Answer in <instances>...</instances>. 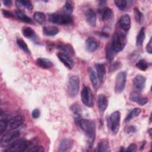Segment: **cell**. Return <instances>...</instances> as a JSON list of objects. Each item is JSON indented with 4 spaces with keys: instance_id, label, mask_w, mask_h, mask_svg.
<instances>
[{
    "instance_id": "ab89813d",
    "label": "cell",
    "mask_w": 152,
    "mask_h": 152,
    "mask_svg": "<svg viewBox=\"0 0 152 152\" xmlns=\"http://www.w3.org/2000/svg\"><path fill=\"white\" fill-rule=\"evenodd\" d=\"M2 13L3 14V15L5 17H7V18H14V14L8 11V10H2Z\"/></svg>"
},
{
    "instance_id": "9a60e30c",
    "label": "cell",
    "mask_w": 152,
    "mask_h": 152,
    "mask_svg": "<svg viewBox=\"0 0 152 152\" xmlns=\"http://www.w3.org/2000/svg\"><path fill=\"white\" fill-rule=\"evenodd\" d=\"M74 145V142L71 139L69 138H64L62 140L59 145V151H69Z\"/></svg>"
},
{
    "instance_id": "e0dca14e",
    "label": "cell",
    "mask_w": 152,
    "mask_h": 152,
    "mask_svg": "<svg viewBox=\"0 0 152 152\" xmlns=\"http://www.w3.org/2000/svg\"><path fill=\"white\" fill-rule=\"evenodd\" d=\"M95 68L96 69V74L99 78L100 83H103L105 80L106 76V67L103 64H96Z\"/></svg>"
},
{
    "instance_id": "7a4b0ae2",
    "label": "cell",
    "mask_w": 152,
    "mask_h": 152,
    "mask_svg": "<svg viewBox=\"0 0 152 152\" xmlns=\"http://www.w3.org/2000/svg\"><path fill=\"white\" fill-rule=\"evenodd\" d=\"M110 43L112 48L116 52L118 53L121 52L124 49L126 43V34L121 31L115 33Z\"/></svg>"
},
{
    "instance_id": "3957f363",
    "label": "cell",
    "mask_w": 152,
    "mask_h": 152,
    "mask_svg": "<svg viewBox=\"0 0 152 152\" xmlns=\"http://www.w3.org/2000/svg\"><path fill=\"white\" fill-rule=\"evenodd\" d=\"M31 142L27 141L25 139H18L11 144L6 149H5L4 151L11 152H21L27 151L31 147Z\"/></svg>"
},
{
    "instance_id": "83f0119b",
    "label": "cell",
    "mask_w": 152,
    "mask_h": 152,
    "mask_svg": "<svg viewBox=\"0 0 152 152\" xmlns=\"http://www.w3.org/2000/svg\"><path fill=\"white\" fill-rule=\"evenodd\" d=\"M8 119H7V116L2 113L1 111V119H0V133L1 135L4 134L8 126Z\"/></svg>"
},
{
    "instance_id": "8992f818",
    "label": "cell",
    "mask_w": 152,
    "mask_h": 152,
    "mask_svg": "<svg viewBox=\"0 0 152 152\" xmlns=\"http://www.w3.org/2000/svg\"><path fill=\"white\" fill-rule=\"evenodd\" d=\"M68 93L70 97H75L80 89V78L77 75L71 76L68 81L67 84Z\"/></svg>"
},
{
    "instance_id": "603a6c76",
    "label": "cell",
    "mask_w": 152,
    "mask_h": 152,
    "mask_svg": "<svg viewBox=\"0 0 152 152\" xmlns=\"http://www.w3.org/2000/svg\"><path fill=\"white\" fill-rule=\"evenodd\" d=\"M36 64L38 66L43 69H49L53 66V63L48 59L39 58L36 60Z\"/></svg>"
},
{
    "instance_id": "ba28073f",
    "label": "cell",
    "mask_w": 152,
    "mask_h": 152,
    "mask_svg": "<svg viewBox=\"0 0 152 152\" xmlns=\"http://www.w3.org/2000/svg\"><path fill=\"white\" fill-rule=\"evenodd\" d=\"M81 98L84 105L91 107L94 105V99L91 90L87 86H84L81 92Z\"/></svg>"
},
{
    "instance_id": "cb8c5ba5",
    "label": "cell",
    "mask_w": 152,
    "mask_h": 152,
    "mask_svg": "<svg viewBox=\"0 0 152 152\" xmlns=\"http://www.w3.org/2000/svg\"><path fill=\"white\" fill-rule=\"evenodd\" d=\"M105 50H106V58L107 61H109V62L112 61L118 53L116 52L113 49V48H112L111 45H110V43H109L106 45Z\"/></svg>"
},
{
    "instance_id": "b9f144b4",
    "label": "cell",
    "mask_w": 152,
    "mask_h": 152,
    "mask_svg": "<svg viewBox=\"0 0 152 152\" xmlns=\"http://www.w3.org/2000/svg\"><path fill=\"white\" fill-rule=\"evenodd\" d=\"M146 50L148 53H152V43H151V38L150 39L148 43L146 46Z\"/></svg>"
},
{
    "instance_id": "f6af8a7d",
    "label": "cell",
    "mask_w": 152,
    "mask_h": 152,
    "mask_svg": "<svg viewBox=\"0 0 152 152\" xmlns=\"http://www.w3.org/2000/svg\"><path fill=\"white\" fill-rule=\"evenodd\" d=\"M120 66V62H115L112 66H111V70L115 71L118 68H119Z\"/></svg>"
},
{
    "instance_id": "7c38bea8",
    "label": "cell",
    "mask_w": 152,
    "mask_h": 152,
    "mask_svg": "<svg viewBox=\"0 0 152 152\" xmlns=\"http://www.w3.org/2000/svg\"><path fill=\"white\" fill-rule=\"evenodd\" d=\"M58 59L68 69H71L74 65V60L70 57V56L62 52H59L57 54Z\"/></svg>"
},
{
    "instance_id": "7402d4cb",
    "label": "cell",
    "mask_w": 152,
    "mask_h": 152,
    "mask_svg": "<svg viewBox=\"0 0 152 152\" xmlns=\"http://www.w3.org/2000/svg\"><path fill=\"white\" fill-rule=\"evenodd\" d=\"M89 77L93 87L95 89L99 88L100 85V81L96 71H94L91 68H90L89 71Z\"/></svg>"
},
{
    "instance_id": "ee69618b",
    "label": "cell",
    "mask_w": 152,
    "mask_h": 152,
    "mask_svg": "<svg viewBox=\"0 0 152 152\" xmlns=\"http://www.w3.org/2000/svg\"><path fill=\"white\" fill-rule=\"evenodd\" d=\"M136 131V128L135 126L131 125L127 128L126 129V133L127 134H134Z\"/></svg>"
},
{
    "instance_id": "1f68e13d",
    "label": "cell",
    "mask_w": 152,
    "mask_h": 152,
    "mask_svg": "<svg viewBox=\"0 0 152 152\" xmlns=\"http://www.w3.org/2000/svg\"><path fill=\"white\" fill-rule=\"evenodd\" d=\"M15 15L19 18L20 20L23 21V22L25 23H31V19L28 17L27 15L24 14L23 11L21 10H17L15 11Z\"/></svg>"
},
{
    "instance_id": "4316f807",
    "label": "cell",
    "mask_w": 152,
    "mask_h": 152,
    "mask_svg": "<svg viewBox=\"0 0 152 152\" xmlns=\"http://www.w3.org/2000/svg\"><path fill=\"white\" fill-rule=\"evenodd\" d=\"M101 14L102 18L103 20H109L112 19L113 16L114 14L112 10L109 7H105L101 12H99Z\"/></svg>"
},
{
    "instance_id": "d590c367",
    "label": "cell",
    "mask_w": 152,
    "mask_h": 152,
    "mask_svg": "<svg viewBox=\"0 0 152 152\" xmlns=\"http://www.w3.org/2000/svg\"><path fill=\"white\" fill-rule=\"evenodd\" d=\"M135 66L137 68L141 71H145L148 67V64L145 60L141 59L136 63Z\"/></svg>"
},
{
    "instance_id": "bcb514c9",
    "label": "cell",
    "mask_w": 152,
    "mask_h": 152,
    "mask_svg": "<svg viewBox=\"0 0 152 152\" xmlns=\"http://www.w3.org/2000/svg\"><path fill=\"white\" fill-rule=\"evenodd\" d=\"M2 2L4 4V5H5L7 7H10L12 4V1H11V0H5V1H3Z\"/></svg>"
},
{
    "instance_id": "4fadbf2b",
    "label": "cell",
    "mask_w": 152,
    "mask_h": 152,
    "mask_svg": "<svg viewBox=\"0 0 152 152\" xmlns=\"http://www.w3.org/2000/svg\"><path fill=\"white\" fill-rule=\"evenodd\" d=\"M129 99L131 101L137 103L140 106H144L148 103V100L147 98L141 96L138 92H132L130 94Z\"/></svg>"
},
{
    "instance_id": "836d02e7",
    "label": "cell",
    "mask_w": 152,
    "mask_h": 152,
    "mask_svg": "<svg viewBox=\"0 0 152 152\" xmlns=\"http://www.w3.org/2000/svg\"><path fill=\"white\" fill-rule=\"evenodd\" d=\"M134 17L136 21L138 23L141 24L143 23L144 19L143 14L140 11V10L138 8H134Z\"/></svg>"
},
{
    "instance_id": "6da1fadb",
    "label": "cell",
    "mask_w": 152,
    "mask_h": 152,
    "mask_svg": "<svg viewBox=\"0 0 152 152\" xmlns=\"http://www.w3.org/2000/svg\"><path fill=\"white\" fill-rule=\"evenodd\" d=\"M78 126L85 132L88 138V142L90 148H91L96 137V124L89 119H83L80 120Z\"/></svg>"
},
{
    "instance_id": "277c9868",
    "label": "cell",
    "mask_w": 152,
    "mask_h": 152,
    "mask_svg": "<svg viewBox=\"0 0 152 152\" xmlns=\"http://www.w3.org/2000/svg\"><path fill=\"white\" fill-rule=\"evenodd\" d=\"M49 21L54 24L59 25H67L72 23L73 20L70 15L66 14L53 13L49 15Z\"/></svg>"
},
{
    "instance_id": "2e32d148",
    "label": "cell",
    "mask_w": 152,
    "mask_h": 152,
    "mask_svg": "<svg viewBox=\"0 0 152 152\" xmlns=\"http://www.w3.org/2000/svg\"><path fill=\"white\" fill-rule=\"evenodd\" d=\"M99 46V42L93 37H88L86 42V49L88 52H93Z\"/></svg>"
},
{
    "instance_id": "8fae6325",
    "label": "cell",
    "mask_w": 152,
    "mask_h": 152,
    "mask_svg": "<svg viewBox=\"0 0 152 152\" xmlns=\"http://www.w3.org/2000/svg\"><path fill=\"white\" fill-rule=\"evenodd\" d=\"M146 83V78L141 75L138 74L135 77L133 80V86L134 88L136 90L137 92H141L145 86Z\"/></svg>"
},
{
    "instance_id": "484cf974",
    "label": "cell",
    "mask_w": 152,
    "mask_h": 152,
    "mask_svg": "<svg viewBox=\"0 0 152 152\" xmlns=\"http://www.w3.org/2000/svg\"><path fill=\"white\" fill-rule=\"evenodd\" d=\"M43 32L45 35L48 36H52L57 34L59 32L58 28L53 26H45L43 28Z\"/></svg>"
},
{
    "instance_id": "f1b7e54d",
    "label": "cell",
    "mask_w": 152,
    "mask_h": 152,
    "mask_svg": "<svg viewBox=\"0 0 152 152\" xmlns=\"http://www.w3.org/2000/svg\"><path fill=\"white\" fill-rule=\"evenodd\" d=\"M97 151L100 152H107L110 151V145L108 141L106 140L100 141L97 146Z\"/></svg>"
},
{
    "instance_id": "9c48e42d",
    "label": "cell",
    "mask_w": 152,
    "mask_h": 152,
    "mask_svg": "<svg viewBox=\"0 0 152 152\" xmlns=\"http://www.w3.org/2000/svg\"><path fill=\"white\" fill-rule=\"evenodd\" d=\"M126 81V71L119 72L116 77L115 90L118 94L121 93L125 87Z\"/></svg>"
},
{
    "instance_id": "5b68a950",
    "label": "cell",
    "mask_w": 152,
    "mask_h": 152,
    "mask_svg": "<svg viewBox=\"0 0 152 152\" xmlns=\"http://www.w3.org/2000/svg\"><path fill=\"white\" fill-rule=\"evenodd\" d=\"M20 136V133L18 131L9 130L1 135V147H8L11 144L18 140Z\"/></svg>"
},
{
    "instance_id": "5bb4252c",
    "label": "cell",
    "mask_w": 152,
    "mask_h": 152,
    "mask_svg": "<svg viewBox=\"0 0 152 152\" xmlns=\"http://www.w3.org/2000/svg\"><path fill=\"white\" fill-rule=\"evenodd\" d=\"M120 27L125 31H128L131 28V18L128 14L122 15L119 21Z\"/></svg>"
},
{
    "instance_id": "ffe728a7",
    "label": "cell",
    "mask_w": 152,
    "mask_h": 152,
    "mask_svg": "<svg viewBox=\"0 0 152 152\" xmlns=\"http://www.w3.org/2000/svg\"><path fill=\"white\" fill-rule=\"evenodd\" d=\"M22 34L25 37L31 39L34 42H36L38 39L35 31L30 27H24L22 30Z\"/></svg>"
},
{
    "instance_id": "7bdbcfd3",
    "label": "cell",
    "mask_w": 152,
    "mask_h": 152,
    "mask_svg": "<svg viewBox=\"0 0 152 152\" xmlns=\"http://www.w3.org/2000/svg\"><path fill=\"white\" fill-rule=\"evenodd\" d=\"M137 145L134 143H132L127 148V149H126V151H135L137 150Z\"/></svg>"
},
{
    "instance_id": "52a82bcc",
    "label": "cell",
    "mask_w": 152,
    "mask_h": 152,
    "mask_svg": "<svg viewBox=\"0 0 152 152\" xmlns=\"http://www.w3.org/2000/svg\"><path fill=\"white\" fill-rule=\"evenodd\" d=\"M121 122V113L119 111L113 112L109 118V124L110 131L113 134H116L119 129Z\"/></svg>"
},
{
    "instance_id": "8d00e7d4",
    "label": "cell",
    "mask_w": 152,
    "mask_h": 152,
    "mask_svg": "<svg viewBox=\"0 0 152 152\" xmlns=\"http://www.w3.org/2000/svg\"><path fill=\"white\" fill-rule=\"evenodd\" d=\"M116 6L121 11H124L127 7V1L125 0H116L114 1Z\"/></svg>"
},
{
    "instance_id": "30bf717a",
    "label": "cell",
    "mask_w": 152,
    "mask_h": 152,
    "mask_svg": "<svg viewBox=\"0 0 152 152\" xmlns=\"http://www.w3.org/2000/svg\"><path fill=\"white\" fill-rule=\"evenodd\" d=\"M24 118L21 115H16L10 118L8 121L7 128L9 130H15L24 122Z\"/></svg>"
},
{
    "instance_id": "d4e9b609",
    "label": "cell",
    "mask_w": 152,
    "mask_h": 152,
    "mask_svg": "<svg viewBox=\"0 0 152 152\" xmlns=\"http://www.w3.org/2000/svg\"><path fill=\"white\" fill-rule=\"evenodd\" d=\"M141 113V109L138 107H135L134 109H133L125 117V123H128L129 122H130L131 120L134 119V118H137V116H138L140 115V114Z\"/></svg>"
},
{
    "instance_id": "4dcf8cb0",
    "label": "cell",
    "mask_w": 152,
    "mask_h": 152,
    "mask_svg": "<svg viewBox=\"0 0 152 152\" xmlns=\"http://www.w3.org/2000/svg\"><path fill=\"white\" fill-rule=\"evenodd\" d=\"M34 20L39 23L40 24H43L46 21V15L44 13L42 12H36L33 15Z\"/></svg>"
},
{
    "instance_id": "e575fe53",
    "label": "cell",
    "mask_w": 152,
    "mask_h": 152,
    "mask_svg": "<svg viewBox=\"0 0 152 152\" xmlns=\"http://www.w3.org/2000/svg\"><path fill=\"white\" fill-rule=\"evenodd\" d=\"M74 10V5L71 1H66L63 7V11L65 14L70 15Z\"/></svg>"
},
{
    "instance_id": "d6986e66",
    "label": "cell",
    "mask_w": 152,
    "mask_h": 152,
    "mask_svg": "<svg viewBox=\"0 0 152 152\" xmlns=\"http://www.w3.org/2000/svg\"><path fill=\"white\" fill-rule=\"evenodd\" d=\"M97 106L100 112H104L108 106V100L104 94H100L97 97Z\"/></svg>"
},
{
    "instance_id": "60d3db41",
    "label": "cell",
    "mask_w": 152,
    "mask_h": 152,
    "mask_svg": "<svg viewBox=\"0 0 152 152\" xmlns=\"http://www.w3.org/2000/svg\"><path fill=\"white\" fill-rule=\"evenodd\" d=\"M40 115V112L38 109H35L32 111L31 116L33 118L37 119L38 118H39Z\"/></svg>"
},
{
    "instance_id": "74e56055",
    "label": "cell",
    "mask_w": 152,
    "mask_h": 152,
    "mask_svg": "<svg viewBox=\"0 0 152 152\" xmlns=\"http://www.w3.org/2000/svg\"><path fill=\"white\" fill-rule=\"evenodd\" d=\"M19 1L23 7H25L28 10H33V6L32 5V3L30 1Z\"/></svg>"
},
{
    "instance_id": "44dd1931",
    "label": "cell",
    "mask_w": 152,
    "mask_h": 152,
    "mask_svg": "<svg viewBox=\"0 0 152 152\" xmlns=\"http://www.w3.org/2000/svg\"><path fill=\"white\" fill-rule=\"evenodd\" d=\"M86 18L90 26L94 27L96 24V15L92 9H88L86 12Z\"/></svg>"
},
{
    "instance_id": "d6a6232c",
    "label": "cell",
    "mask_w": 152,
    "mask_h": 152,
    "mask_svg": "<svg viewBox=\"0 0 152 152\" xmlns=\"http://www.w3.org/2000/svg\"><path fill=\"white\" fill-rule=\"evenodd\" d=\"M17 43L18 46L20 47V48L21 49H22L24 52H26L28 54L31 53V52H30V49H28L27 45L26 43V42L23 39H21L20 38H18L17 39Z\"/></svg>"
},
{
    "instance_id": "f35d334b",
    "label": "cell",
    "mask_w": 152,
    "mask_h": 152,
    "mask_svg": "<svg viewBox=\"0 0 152 152\" xmlns=\"http://www.w3.org/2000/svg\"><path fill=\"white\" fill-rule=\"evenodd\" d=\"M27 151L33 152H42L44 151V148L41 145H34L30 148Z\"/></svg>"
},
{
    "instance_id": "f546056e",
    "label": "cell",
    "mask_w": 152,
    "mask_h": 152,
    "mask_svg": "<svg viewBox=\"0 0 152 152\" xmlns=\"http://www.w3.org/2000/svg\"><path fill=\"white\" fill-rule=\"evenodd\" d=\"M145 37L144 28H141L140 30L136 39V45L138 47H141L142 45L144 40Z\"/></svg>"
},
{
    "instance_id": "ac0fdd59",
    "label": "cell",
    "mask_w": 152,
    "mask_h": 152,
    "mask_svg": "<svg viewBox=\"0 0 152 152\" xmlns=\"http://www.w3.org/2000/svg\"><path fill=\"white\" fill-rule=\"evenodd\" d=\"M57 49L60 50L61 52L65 53L69 56H73L75 51L72 46L68 43H61L57 45Z\"/></svg>"
}]
</instances>
